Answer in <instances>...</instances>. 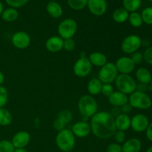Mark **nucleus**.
<instances>
[{
  "label": "nucleus",
  "mask_w": 152,
  "mask_h": 152,
  "mask_svg": "<svg viewBox=\"0 0 152 152\" xmlns=\"http://www.w3.org/2000/svg\"><path fill=\"white\" fill-rule=\"evenodd\" d=\"M13 152H29L26 148H17V149H15V151Z\"/></svg>",
  "instance_id": "45"
},
{
  "label": "nucleus",
  "mask_w": 152,
  "mask_h": 152,
  "mask_svg": "<svg viewBox=\"0 0 152 152\" xmlns=\"http://www.w3.org/2000/svg\"><path fill=\"white\" fill-rule=\"evenodd\" d=\"M114 91V89L112 84H102V89H101V94H102L104 96L108 97Z\"/></svg>",
  "instance_id": "40"
},
{
  "label": "nucleus",
  "mask_w": 152,
  "mask_h": 152,
  "mask_svg": "<svg viewBox=\"0 0 152 152\" xmlns=\"http://www.w3.org/2000/svg\"><path fill=\"white\" fill-rule=\"evenodd\" d=\"M89 124L93 134L101 140L112 137L117 131L114 117L107 111H98L91 118Z\"/></svg>",
  "instance_id": "1"
},
{
  "label": "nucleus",
  "mask_w": 152,
  "mask_h": 152,
  "mask_svg": "<svg viewBox=\"0 0 152 152\" xmlns=\"http://www.w3.org/2000/svg\"><path fill=\"white\" fill-rule=\"evenodd\" d=\"M102 83L98 78H92L87 85V90L89 95L94 96H97L101 93Z\"/></svg>",
  "instance_id": "23"
},
{
  "label": "nucleus",
  "mask_w": 152,
  "mask_h": 152,
  "mask_svg": "<svg viewBox=\"0 0 152 152\" xmlns=\"http://www.w3.org/2000/svg\"><path fill=\"white\" fill-rule=\"evenodd\" d=\"M117 130L125 132L131 128V117L129 114H120L114 118Z\"/></svg>",
  "instance_id": "19"
},
{
  "label": "nucleus",
  "mask_w": 152,
  "mask_h": 152,
  "mask_svg": "<svg viewBox=\"0 0 152 152\" xmlns=\"http://www.w3.org/2000/svg\"><path fill=\"white\" fill-rule=\"evenodd\" d=\"M3 10H4V6H3V4L1 3V1H0V16L2 13Z\"/></svg>",
  "instance_id": "46"
},
{
  "label": "nucleus",
  "mask_w": 152,
  "mask_h": 152,
  "mask_svg": "<svg viewBox=\"0 0 152 152\" xmlns=\"http://www.w3.org/2000/svg\"><path fill=\"white\" fill-rule=\"evenodd\" d=\"M4 82V75L1 71H0V86H2Z\"/></svg>",
  "instance_id": "44"
},
{
  "label": "nucleus",
  "mask_w": 152,
  "mask_h": 152,
  "mask_svg": "<svg viewBox=\"0 0 152 152\" xmlns=\"http://www.w3.org/2000/svg\"><path fill=\"white\" fill-rule=\"evenodd\" d=\"M76 42L73 38L64 39L63 42V49L66 51L71 52L75 49Z\"/></svg>",
  "instance_id": "35"
},
{
  "label": "nucleus",
  "mask_w": 152,
  "mask_h": 152,
  "mask_svg": "<svg viewBox=\"0 0 152 152\" xmlns=\"http://www.w3.org/2000/svg\"><path fill=\"white\" fill-rule=\"evenodd\" d=\"M108 102L114 107H122L129 102V96L119 91H114L108 97Z\"/></svg>",
  "instance_id": "17"
},
{
  "label": "nucleus",
  "mask_w": 152,
  "mask_h": 152,
  "mask_svg": "<svg viewBox=\"0 0 152 152\" xmlns=\"http://www.w3.org/2000/svg\"><path fill=\"white\" fill-rule=\"evenodd\" d=\"M119 74H130L134 71L135 65L131 57L126 56H120L117 59L115 63Z\"/></svg>",
  "instance_id": "12"
},
{
  "label": "nucleus",
  "mask_w": 152,
  "mask_h": 152,
  "mask_svg": "<svg viewBox=\"0 0 152 152\" xmlns=\"http://www.w3.org/2000/svg\"><path fill=\"white\" fill-rule=\"evenodd\" d=\"M66 126L67 125L65 124L62 120L58 118V117H56V118L55 119L54 121H53V129H54L57 132H61V131H62L63 129H66Z\"/></svg>",
  "instance_id": "37"
},
{
  "label": "nucleus",
  "mask_w": 152,
  "mask_h": 152,
  "mask_svg": "<svg viewBox=\"0 0 152 152\" xmlns=\"http://www.w3.org/2000/svg\"><path fill=\"white\" fill-rule=\"evenodd\" d=\"M142 53H143V60L148 65H152V46L147 48Z\"/></svg>",
  "instance_id": "38"
},
{
  "label": "nucleus",
  "mask_w": 152,
  "mask_h": 152,
  "mask_svg": "<svg viewBox=\"0 0 152 152\" xmlns=\"http://www.w3.org/2000/svg\"><path fill=\"white\" fill-rule=\"evenodd\" d=\"M142 46V39L137 35L131 34L125 37L122 41L121 49L126 54H132L138 51Z\"/></svg>",
  "instance_id": "8"
},
{
  "label": "nucleus",
  "mask_w": 152,
  "mask_h": 152,
  "mask_svg": "<svg viewBox=\"0 0 152 152\" xmlns=\"http://www.w3.org/2000/svg\"><path fill=\"white\" fill-rule=\"evenodd\" d=\"M8 101V92L5 87L0 86V108H4Z\"/></svg>",
  "instance_id": "33"
},
{
  "label": "nucleus",
  "mask_w": 152,
  "mask_h": 152,
  "mask_svg": "<svg viewBox=\"0 0 152 152\" xmlns=\"http://www.w3.org/2000/svg\"><path fill=\"white\" fill-rule=\"evenodd\" d=\"M11 42L16 49L25 50L31 45V38L27 32L19 31L13 34L11 37Z\"/></svg>",
  "instance_id": "10"
},
{
  "label": "nucleus",
  "mask_w": 152,
  "mask_h": 152,
  "mask_svg": "<svg viewBox=\"0 0 152 152\" xmlns=\"http://www.w3.org/2000/svg\"><path fill=\"white\" fill-rule=\"evenodd\" d=\"M13 120V116L9 110L7 108H0V126H8L11 124Z\"/></svg>",
  "instance_id": "26"
},
{
  "label": "nucleus",
  "mask_w": 152,
  "mask_h": 152,
  "mask_svg": "<svg viewBox=\"0 0 152 152\" xmlns=\"http://www.w3.org/2000/svg\"><path fill=\"white\" fill-rule=\"evenodd\" d=\"M107 152H122V145L117 142L110 143L107 146Z\"/></svg>",
  "instance_id": "41"
},
{
  "label": "nucleus",
  "mask_w": 152,
  "mask_h": 152,
  "mask_svg": "<svg viewBox=\"0 0 152 152\" xmlns=\"http://www.w3.org/2000/svg\"><path fill=\"white\" fill-rule=\"evenodd\" d=\"M55 142L60 151L62 152H71L75 147L76 137L71 129L66 128L58 132L55 138Z\"/></svg>",
  "instance_id": "3"
},
{
  "label": "nucleus",
  "mask_w": 152,
  "mask_h": 152,
  "mask_svg": "<svg viewBox=\"0 0 152 152\" xmlns=\"http://www.w3.org/2000/svg\"><path fill=\"white\" fill-rule=\"evenodd\" d=\"M128 20H129L130 25L134 28H140L143 24V21H142L141 14L137 11L129 13Z\"/></svg>",
  "instance_id": "28"
},
{
  "label": "nucleus",
  "mask_w": 152,
  "mask_h": 152,
  "mask_svg": "<svg viewBox=\"0 0 152 152\" xmlns=\"http://www.w3.org/2000/svg\"><path fill=\"white\" fill-rule=\"evenodd\" d=\"M88 59L93 66L101 68L108 62L107 56L102 52H93L88 56Z\"/></svg>",
  "instance_id": "22"
},
{
  "label": "nucleus",
  "mask_w": 152,
  "mask_h": 152,
  "mask_svg": "<svg viewBox=\"0 0 152 152\" xmlns=\"http://www.w3.org/2000/svg\"><path fill=\"white\" fill-rule=\"evenodd\" d=\"M133 108L132 107V105L127 102L126 104H125L124 105H123L122 107H120V111H121L122 114H129V113H131V111H132Z\"/></svg>",
  "instance_id": "42"
},
{
  "label": "nucleus",
  "mask_w": 152,
  "mask_h": 152,
  "mask_svg": "<svg viewBox=\"0 0 152 152\" xmlns=\"http://www.w3.org/2000/svg\"><path fill=\"white\" fill-rule=\"evenodd\" d=\"M87 7L92 14L101 16L106 13L108 4L106 0H88Z\"/></svg>",
  "instance_id": "13"
},
{
  "label": "nucleus",
  "mask_w": 152,
  "mask_h": 152,
  "mask_svg": "<svg viewBox=\"0 0 152 152\" xmlns=\"http://www.w3.org/2000/svg\"><path fill=\"white\" fill-rule=\"evenodd\" d=\"M79 113L84 120L91 118L98 112V103L94 97L91 95H83L77 103Z\"/></svg>",
  "instance_id": "2"
},
{
  "label": "nucleus",
  "mask_w": 152,
  "mask_h": 152,
  "mask_svg": "<svg viewBox=\"0 0 152 152\" xmlns=\"http://www.w3.org/2000/svg\"><path fill=\"white\" fill-rule=\"evenodd\" d=\"M31 141V134L26 131H20L13 136L11 142L16 149L25 148Z\"/></svg>",
  "instance_id": "14"
},
{
  "label": "nucleus",
  "mask_w": 152,
  "mask_h": 152,
  "mask_svg": "<svg viewBox=\"0 0 152 152\" xmlns=\"http://www.w3.org/2000/svg\"><path fill=\"white\" fill-rule=\"evenodd\" d=\"M67 3L72 10H81L87 6L88 0H67Z\"/></svg>",
  "instance_id": "29"
},
{
  "label": "nucleus",
  "mask_w": 152,
  "mask_h": 152,
  "mask_svg": "<svg viewBox=\"0 0 152 152\" xmlns=\"http://www.w3.org/2000/svg\"><path fill=\"white\" fill-rule=\"evenodd\" d=\"M57 117L59 119H60V120H62L65 124L68 125V123H70L72 121L73 114L71 111H69V110L65 109L59 111V114H58Z\"/></svg>",
  "instance_id": "31"
},
{
  "label": "nucleus",
  "mask_w": 152,
  "mask_h": 152,
  "mask_svg": "<svg viewBox=\"0 0 152 152\" xmlns=\"http://www.w3.org/2000/svg\"><path fill=\"white\" fill-rule=\"evenodd\" d=\"M149 123L148 118L143 114H137L131 117V128L137 133L145 132Z\"/></svg>",
  "instance_id": "11"
},
{
  "label": "nucleus",
  "mask_w": 152,
  "mask_h": 152,
  "mask_svg": "<svg viewBox=\"0 0 152 152\" xmlns=\"http://www.w3.org/2000/svg\"><path fill=\"white\" fill-rule=\"evenodd\" d=\"M15 149L11 141L8 140H0V152H13Z\"/></svg>",
  "instance_id": "32"
},
{
  "label": "nucleus",
  "mask_w": 152,
  "mask_h": 152,
  "mask_svg": "<svg viewBox=\"0 0 152 152\" xmlns=\"http://www.w3.org/2000/svg\"><path fill=\"white\" fill-rule=\"evenodd\" d=\"M28 1L29 0H5L6 4L10 6V7L16 9L23 7Z\"/></svg>",
  "instance_id": "34"
},
{
  "label": "nucleus",
  "mask_w": 152,
  "mask_h": 152,
  "mask_svg": "<svg viewBox=\"0 0 152 152\" xmlns=\"http://www.w3.org/2000/svg\"><path fill=\"white\" fill-rule=\"evenodd\" d=\"M142 0H123V8L129 13L136 12L140 7Z\"/></svg>",
  "instance_id": "27"
},
{
  "label": "nucleus",
  "mask_w": 152,
  "mask_h": 152,
  "mask_svg": "<svg viewBox=\"0 0 152 152\" xmlns=\"http://www.w3.org/2000/svg\"><path fill=\"white\" fill-rule=\"evenodd\" d=\"M145 152H152V145H151V146H150L149 148H148V149L146 150V151H145Z\"/></svg>",
  "instance_id": "47"
},
{
  "label": "nucleus",
  "mask_w": 152,
  "mask_h": 152,
  "mask_svg": "<svg viewBox=\"0 0 152 152\" xmlns=\"http://www.w3.org/2000/svg\"><path fill=\"white\" fill-rule=\"evenodd\" d=\"M129 16V13L123 7H119L116 9L112 14V18L114 21L117 23L122 24L128 21Z\"/></svg>",
  "instance_id": "24"
},
{
  "label": "nucleus",
  "mask_w": 152,
  "mask_h": 152,
  "mask_svg": "<svg viewBox=\"0 0 152 152\" xmlns=\"http://www.w3.org/2000/svg\"><path fill=\"white\" fill-rule=\"evenodd\" d=\"M131 59H132L135 65H139V64L142 63L143 61V53L139 50L134 52L131 56Z\"/></svg>",
  "instance_id": "39"
},
{
  "label": "nucleus",
  "mask_w": 152,
  "mask_h": 152,
  "mask_svg": "<svg viewBox=\"0 0 152 152\" xmlns=\"http://www.w3.org/2000/svg\"><path fill=\"white\" fill-rule=\"evenodd\" d=\"M77 23L74 19L68 18L59 22L57 27V32L59 37L62 39H71L75 36L77 31Z\"/></svg>",
  "instance_id": "6"
},
{
  "label": "nucleus",
  "mask_w": 152,
  "mask_h": 152,
  "mask_svg": "<svg viewBox=\"0 0 152 152\" xmlns=\"http://www.w3.org/2000/svg\"><path fill=\"white\" fill-rule=\"evenodd\" d=\"M46 10L50 17L53 19H59L63 14V9L62 6L55 1H50L46 5Z\"/></svg>",
  "instance_id": "20"
},
{
  "label": "nucleus",
  "mask_w": 152,
  "mask_h": 152,
  "mask_svg": "<svg viewBox=\"0 0 152 152\" xmlns=\"http://www.w3.org/2000/svg\"><path fill=\"white\" fill-rule=\"evenodd\" d=\"M142 148V142L138 138H130L123 142L122 152H140Z\"/></svg>",
  "instance_id": "18"
},
{
  "label": "nucleus",
  "mask_w": 152,
  "mask_h": 152,
  "mask_svg": "<svg viewBox=\"0 0 152 152\" xmlns=\"http://www.w3.org/2000/svg\"><path fill=\"white\" fill-rule=\"evenodd\" d=\"M93 65L89 61L87 56H80L74 62L73 66V72L80 78H85L91 74Z\"/></svg>",
  "instance_id": "9"
},
{
  "label": "nucleus",
  "mask_w": 152,
  "mask_h": 152,
  "mask_svg": "<svg viewBox=\"0 0 152 152\" xmlns=\"http://www.w3.org/2000/svg\"><path fill=\"white\" fill-rule=\"evenodd\" d=\"M119 73L114 62H107L101 67L98 73V77L102 84H112L117 79Z\"/></svg>",
  "instance_id": "7"
},
{
  "label": "nucleus",
  "mask_w": 152,
  "mask_h": 152,
  "mask_svg": "<svg viewBox=\"0 0 152 152\" xmlns=\"http://www.w3.org/2000/svg\"><path fill=\"white\" fill-rule=\"evenodd\" d=\"M145 136L146 138L152 142V123H150L148 126L147 127L146 130H145Z\"/></svg>",
  "instance_id": "43"
},
{
  "label": "nucleus",
  "mask_w": 152,
  "mask_h": 152,
  "mask_svg": "<svg viewBox=\"0 0 152 152\" xmlns=\"http://www.w3.org/2000/svg\"><path fill=\"white\" fill-rule=\"evenodd\" d=\"M135 76H136L137 80L140 84L147 86L151 83L152 74L149 70L145 67H140L138 68L135 73Z\"/></svg>",
  "instance_id": "21"
},
{
  "label": "nucleus",
  "mask_w": 152,
  "mask_h": 152,
  "mask_svg": "<svg viewBox=\"0 0 152 152\" xmlns=\"http://www.w3.org/2000/svg\"><path fill=\"white\" fill-rule=\"evenodd\" d=\"M63 42L59 36H52L45 42V48L50 53H58L63 49Z\"/></svg>",
  "instance_id": "16"
},
{
  "label": "nucleus",
  "mask_w": 152,
  "mask_h": 152,
  "mask_svg": "<svg viewBox=\"0 0 152 152\" xmlns=\"http://www.w3.org/2000/svg\"><path fill=\"white\" fill-rule=\"evenodd\" d=\"M129 103L133 108L147 110L152 106V99L144 91L137 90L129 96Z\"/></svg>",
  "instance_id": "5"
},
{
  "label": "nucleus",
  "mask_w": 152,
  "mask_h": 152,
  "mask_svg": "<svg viewBox=\"0 0 152 152\" xmlns=\"http://www.w3.org/2000/svg\"><path fill=\"white\" fill-rule=\"evenodd\" d=\"M148 1H149V2H151L152 4V0H148Z\"/></svg>",
  "instance_id": "49"
},
{
  "label": "nucleus",
  "mask_w": 152,
  "mask_h": 152,
  "mask_svg": "<svg viewBox=\"0 0 152 152\" xmlns=\"http://www.w3.org/2000/svg\"><path fill=\"white\" fill-rule=\"evenodd\" d=\"M150 85H151V86L152 88V77H151V83H150Z\"/></svg>",
  "instance_id": "48"
},
{
  "label": "nucleus",
  "mask_w": 152,
  "mask_h": 152,
  "mask_svg": "<svg viewBox=\"0 0 152 152\" xmlns=\"http://www.w3.org/2000/svg\"><path fill=\"white\" fill-rule=\"evenodd\" d=\"M71 130L74 136L79 138L87 137L91 132L90 124L85 120L77 122L75 124L73 125Z\"/></svg>",
  "instance_id": "15"
},
{
  "label": "nucleus",
  "mask_w": 152,
  "mask_h": 152,
  "mask_svg": "<svg viewBox=\"0 0 152 152\" xmlns=\"http://www.w3.org/2000/svg\"><path fill=\"white\" fill-rule=\"evenodd\" d=\"M114 83L117 91L128 96L132 94L137 89V83L130 74H119Z\"/></svg>",
  "instance_id": "4"
},
{
  "label": "nucleus",
  "mask_w": 152,
  "mask_h": 152,
  "mask_svg": "<svg viewBox=\"0 0 152 152\" xmlns=\"http://www.w3.org/2000/svg\"><path fill=\"white\" fill-rule=\"evenodd\" d=\"M113 137H114V141H115V142H117V143H123V142L126 140V133H125V132H122V131L117 130Z\"/></svg>",
  "instance_id": "36"
},
{
  "label": "nucleus",
  "mask_w": 152,
  "mask_h": 152,
  "mask_svg": "<svg viewBox=\"0 0 152 152\" xmlns=\"http://www.w3.org/2000/svg\"><path fill=\"white\" fill-rule=\"evenodd\" d=\"M143 23L152 25V7H147L142 10L140 13Z\"/></svg>",
  "instance_id": "30"
},
{
  "label": "nucleus",
  "mask_w": 152,
  "mask_h": 152,
  "mask_svg": "<svg viewBox=\"0 0 152 152\" xmlns=\"http://www.w3.org/2000/svg\"><path fill=\"white\" fill-rule=\"evenodd\" d=\"M19 17V12L16 8L13 7H8L3 10L1 14V18L2 20L7 22H12L16 21Z\"/></svg>",
  "instance_id": "25"
}]
</instances>
